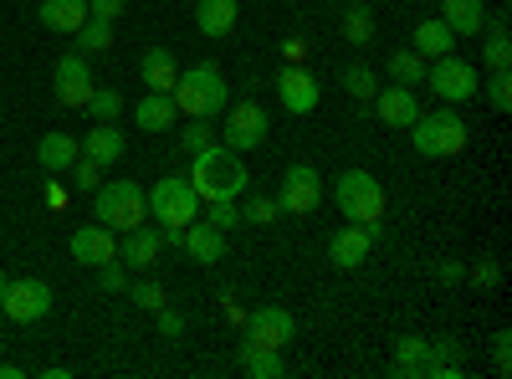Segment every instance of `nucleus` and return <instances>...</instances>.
I'll return each mask as SVG.
<instances>
[{
    "label": "nucleus",
    "instance_id": "nucleus-1",
    "mask_svg": "<svg viewBox=\"0 0 512 379\" xmlns=\"http://www.w3.org/2000/svg\"><path fill=\"white\" fill-rule=\"evenodd\" d=\"M190 185H195L200 200H236V195H246L251 175H246V164H241L236 149L210 144V149L195 154V175H190Z\"/></svg>",
    "mask_w": 512,
    "mask_h": 379
},
{
    "label": "nucleus",
    "instance_id": "nucleus-2",
    "mask_svg": "<svg viewBox=\"0 0 512 379\" xmlns=\"http://www.w3.org/2000/svg\"><path fill=\"white\" fill-rule=\"evenodd\" d=\"M169 98H175V108H185L190 118H216V113L226 108L231 88H226V77H221L216 62H200V67H190V72L175 77Z\"/></svg>",
    "mask_w": 512,
    "mask_h": 379
},
{
    "label": "nucleus",
    "instance_id": "nucleus-3",
    "mask_svg": "<svg viewBox=\"0 0 512 379\" xmlns=\"http://www.w3.org/2000/svg\"><path fill=\"white\" fill-rule=\"evenodd\" d=\"M410 144H415V154H425V159H451V154L466 149V123H461V113L446 103V108L420 113V118L410 123Z\"/></svg>",
    "mask_w": 512,
    "mask_h": 379
},
{
    "label": "nucleus",
    "instance_id": "nucleus-4",
    "mask_svg": "<svg viewBox=\"0 0 512 379\" xmlns=\"http://www.w3.org/2000/svg\"><path fill=\"white\" fill-rule=\"evenodd\" d=\"M93 210H98V221H103L108 231H123V236H128L134 226L149 221V195H144V185H134V180H108V185H98Z\"/></svg>",
    "mask_w": 512,
    "mask_h": 379
},
{
    "label": "nucleus",
    "instance_id": "nucleus-5",
    "mask_svg": "<svg viewBox=\"0 0 512 379\" xmlns=\"http://www.w3.org/2000/svg\"><path fill=\"white\" fill-rule=\"evenodd\" d=\"M333 200L344 210V221H354V226H369V221L384 216V190L369 170H344L333 185Z\"/></svg>",
    "mask_w": 512,
    "mask_h": 379
},
{
    "label": "nucleus",
    "instance_id": "nucleus-6",
    "mask_svg": "<svg viewBox=\"0 0 512 379\" xmlns=\"http://www.w3.org/2000/svg\"><path fill=\"white\" fill-rule=\"evenodd\" d=\"M149 210H154V221H159L164 231H185L190 221H200V195H195L190 180L164 175V180L154 185V195H149Z\"/></svg>",
    "mask_w": 512,
    "mask_h": 379
},
{
    "label": "nucleus",
    "instance_id": "nucleus-7",
    "mask_svg": "<svg viewBox=\"0 0 512 379\" xmlns=\"http://www.w3.org/2000/svg\"><path fill=\"white\" fill-rule=\"evenodd\" d=\"M425 82H431V93L441 98V103H466V98H477V88H482V77H477V67L472 62H461V57H431L425 62Z\"/></svg>",
    "mask_w": 512,
    "mask_h": 379
},
{
    "label": "nucleus",
    "instance_id": "nucleus-8",
    "mask_svg": "<svg viewBox=\"0 0 512 379\" xmlns=\"http://www.w3.org/2000/svg\"><path fill=\"white\" fill-rule=\"evenodd\" d=\"M0 313L16 318V323H41V318L52 313V287L36 282V277L6 282V292H0Z\"/></svg>",
    "mask_w": 512,
    "mask_h": 379
},
{
    "label": "nucleus",
    "instance_id": "nucleus-9",
    "mask_svg": "<svg viewBox=\"0 0 512 379\" xmlns=\"http://www.w3.org/2000/svg\"><path fill=\"white\" fill-rule=\"evenodd\" d=\"M323 200V180L313 164H292V170L282 175V190H277V205H282V216H313Z\"/></svg>",
    "mask_w": 512,
    "mask_h": 379
},
{
    "label": "nucleus",
    "instance_id": "nucleus-10",
    "mask_svg": "<svg viewBox=\"0 0 512 379\" xmlns=\"http://www.w3.org/2000/svg\"><path fill=\"white\" fill-rule=\"evenodd\" d=\"M267 134H272V118H267V108L262 103H236L231 113H226V149H236V154H246V149H256V144H267Z\"/></svg>",
    "mask_w": 512,
    "mask_h": 379
},
{
    "label": "nucleus",
    "instance_id": "nucleus-11",
    "mask_svg": "<svg viewBox=\"0 0 512 379\" xmlns=\"http://www.w3.org/2000/svg\"><path fill=\"white\" fill-rule=\"evenodd\" d=\"M241 328H246V344H256V349H287V344H292V333H297L292 313H287V308H277V303L246 313V323H241Z\"/></svg>",
    "mask_w": 512,
    "mask_h": 379
},
{
    "label": "nucleus",
    "instance_id": "nucleus-12",
    "mask_svg": "<svg viewBox=\"0 0 512 379\" xmlns=\"http://www.w3.org/2000/svg\"><path fill=\"white\" fill-rule=\"evenodd\" d=\"M52 88H57V103H67V108H88V98H93L88 57H62L57 72H52Z\"/></svg>",
    "mask_w": 512,
    "mask_h": 379
},
{
    "label": "nucleus",
    "instance_id": "nucleus-13",
    "mask_svg": "<svg viewBox=\"0 0 512 379\" xmlns=\"http://www.w3.org/2000/svg\"><path fill=\"white\" fill-rule=\"evenodd\" d=\"M277 98H282V108L287 113H297V118H303V113H313L318 108V77L313 72H303V67H282L277 72Z\"/></svg>",
    "mask_w": 512,
    "mask_h": 379
},
{
    "label": "nucleus",
    "instance_id": "nucleus-14",
    "mask_svg": "<svg viewBox=\"0 0 512 379\" xmlns=\"http://www.w3.org/2000/svg\"><path fill=\"white\" fill-rule=\"evenodd\" d=\"M113 257H118V241H113V231H108L103 221L77 226V231H72V262L103 267V262H113Z\"/></svg>",
    "mask_w": 512,
    "mask_h": 379
},
{
    "label": "nucleus",
    "instance_id": "nucleus-15",
    "mask_svg": "<svg viewBox=\"0 0 512 379\" xmlns=\"http://www.w3.org/2000/svg\"><path fill=\"white\" fill-rule=\"evenodd\" d=\"M369 103H374L379 123H390V129H410V123L420 118V98H415V93L405 88V82H395V88H384V93H374Z\"/></svg>",
    "mask_w": 512,
    "mask_h": 379
},
{
    "label": "nucleus",
    "instance_id": "nucleus-16",
    "mask_svg": "<svg viewBox=\"0 0 512 379\" xmlns=\"http://www.w3.org/2000/svg\"><path fill=\"white\" fill-rule=\"evenodd\" d=\"M180 246L190 251V257H195L200 267H216V262H226V231H216L210 221H190V226L180 231Z\"/></svg>",
    "mask_w": 512,
    "mask_h": 379
},
{
    "label": "nucleus",
    "instance_id": "nucleus-17",
    "mask_svg": "<svg viewBox=\"0 0 512 379\" xmlns=\"http://www.w3.org/2000/svg\"><path fill=\"white\" fill-rule=\"evenodd\" d=\"M77 159H82V139H72V134H62V129L41 134V144H36V164H41L47 175H62V170H72Z\"/></svg>",
    "mask_w": 512,
    "mask_h": 379
},
{
    "label": "nucleus",
    "instance_id": "nucleus-18",
    "mask_svg": "<svg viewBox=\"0 0 512 379\" xmlns=\"http://www.w3.org/2000/svg\"><path fill=\"white\" fill-rule=\"evenodd\" d=\"M164 257V231H154L149 221L144 226H134V231H128V241L118 246V262H128V267H154Z\"/></svg>",
    "mask_w": 512,
    "mask_h": 379
},
{
    "label": "nucleus",
    "instance_id": "nucleus-19",
    "mask_svg": "<svg viewBox=\"0 0 512 379\" xmlns=\"http://www.w3.org/2000/svg\"><path fill=\"white\" fill-rule=\"evenodd\" d=\"M236 16H241L236 0H195V31L210 36V41L231 36L236 31Z\"/></svg>",
    "mask_w": 512,
    "mask_h": 379
},
{
    "label": "nucleus",
    "instance_id": "nucleus-20",
    "mask_svg": "<svg viewBox=\"0 0 512 379\" xmlns=\"http://www.w3.org/2000/svg\"><path fill=\"white\" fill-rule=\"evenodd\" d=\"M369 231L364 226H344V231H333V241H328V262L333 267H344V272H354L364 257H369Z\"/></svg>",
    "mask_w": 512,
    "mask_h": 379
},
{
    "label": "nucleus",
    "instance_id": "nucleus-21",
    "mask_svg": "<svg viewBox=\"0 0 512 379\" xmlns=\"http://www.w3.org/2000/svg\"><path fill=\"white\" fill-rule=\"evenodd\" d=\"M93 11H88V0H41V6H36V21L41 26H47V31H77L82 21H88Z\"/></svg>",
    "mask_w": 512,
    "mask_h": 379
},
{
    "label": "nucleus",
    "instance_id": "nucleus-22",
    "mask_svg": "<svg viewBox=\"0 0 512 379\" xmlns=\"http://www.w3.org/2000/svg\"><path fill=\"white\" fill-rule=\"evenodd\" d=\"M139 77L149 82V93H169V88H175V77H180L175 52H169V47H149L144 62H139Z\"/></svg>",
    "mask_w": 512,
    "mask_h": 379
},
{
    "label": "nucleus",
    "instance_id": "nucleus-23",
    "mask_svg": "<svg viewBox=\"0 0 512 379\" xmlns=\"http://www.w3.org/2000/svg\"><path fill=\"white\" fill-rule=\"evenodd\" d=\"M441 21H446L456 36H482L487 6H482V0H441Z\"/></svg>",
    "mask_w": 512,
    "mask_h": 379
},
{
    "label": "nucleus",
    "instance_id": "nucleus-24",
    "mask_svg": "<svg viewBox=\"0 0 512 379\" xmlns=\"http://www.w3.org/2000/svg\"><path fill=\"white\" fill-rule=\"evenodd\" d=\"M175 98H169V93H149V98H139V108H134V123H139V129L144 134H164L169 129V123H175Z\"/></svg>",
    "mask_w": 512,
    "mask_h": 379
},
{
    "label": "nucleus",
    "instance_id": "nucleus-25",
    "mask_svg": "<svg viewBox=\"0 0 512 379\" xmlns=\"http://www.w3.org/2000/svg\"><path fill=\"white\" fill-rule=\"evenodd\" d=\"M482 62H487L492 72L512 67V41H507V11L487 16V41H482Z\"/></svg>",
    "mask_w": 512,
    "mask_h": 379
},
{
    "label": "nucleus",
    "instance_id": "nucleus-26",
    "mask_svg": "<svg viewBox=\"0 0 512 379\" xmlns=\"http://www.w3.org/2000/svg\"><path fill=\"white\" fill-rule=\"evenodd\" d=\"M236 364H241V374H251V379H282V374H287L282 349H256V344H241Z\"/></svg>",
    "mask_w": 512,
    "mask_h": 379
},
{
    "label": "nucleus",
    "instance_id": "nucleus-27",
    "mask_svg": "<svg viewBox=\"0 0 512 379\" xmlns=\"http://www.w3.org/2000/svg\"><path fill=\"white\" fill-rule=\"evenodd\" d=\"M82 154H88L93 164H103V170H108L113 159H123V134H118V123H98V129L82 139Z\"/></svg>",
    "mask_w": 512,
    "mask_h": 379
},
{
    "label": "nucleus",
    "instance_id": "nucleus-28",
    "mask_svg": "<svg viewBox=\"0 0 512 379\" xmlns=\"http://www.w3.org/2000/svg\"><path fill=\"white\" fill-rule=\"evenodd\" d=\"M415 52H420L425 62L456 52V31H451L446 21H420V26H415Z\"/></svg>",
    "mask_w": 512,
    "mask_h": 379
},
{
    "label": "nucleus",
    "instance_id": "nucleus-29",
    "mask_svg": "<svg viewBox=\"0 0 512 379\" xmlns=\"http://www.w3.org/2000/svg\"><path fill=\"white\" fill-rule=\"evenodd\" d=\"M431 359V339H420V333H405L395 339V374L400 379H420V364Z\"/></svg>",
    "mask_w": 512,
    "mask_h": 379
},
{
    "label": "nucleus",
    "instance_id": "nucleus-30",
    "mask_svg": "<svg viewBox=\"0 0 512 379\" xmlns=\"http://www.w3.org/2000/svg\"><path fill=\"white\" fill-rule=\"evenodd\" d=\"M72 41H77V52L82 57H98V52H108L113 47V21H103V16H88L77 31H72Z\"/></svg>",
    "mask_w": 512,
    "mask_h": 379
},
{
    "label": "nucleus",
    "instance_id": "nucleus-31",
    "mask_svg": "<svg viewBox=\"0 0 512 379\" xmlns=\"http://www.w3.org/2000/svg\"><path fill=\"white\" fill-rule=\"evenodd\" d=\"M390 77L395 82H405V88H415V82H425V57L410 47V52H395L390 57Z\"/></svg>",
    "mask_w": 512,
    "mask_h": 379
},
{
    "label": "nucleus",
    "instance_id": "nucleus-32",
    "mask_svg": "<svg viewBox=\"0 0 512 379\" xmlns=\"http://www.w3.org/2000/svg\"><path fill=\"white\" fill-rule=\"evenodd\" d=\"M88 113H93V123H118V113H123V93L118 88H93V98H88Z\"/></svg>",
    "mask_w": 512,
    "mask_h": 379
},
{
    "label": "nucleus",
    "instance_id": "nucleus-33",
    "mask_svg": "<svg viewBox=\"0 0 512 379\" xmlns=\"http://www.w3.org/2000/svg\"><path fill=\"white\" fill-rule=\"evenodd\" d=\"M344 36L354 41V47H364V41L374 36V16H369V6H349V11H344Z\"/></svg>",
    "mask_w": 512,
    "mask_h": 379
},
{
    "label": "nucleus",
    "instance_id": "nucleus-34",
    "mask_svg": "<svg viewBox=\"0 0 512 379\" xmlns=\"http://www.w3.org/2000/svg\"><path fill=\"white\" fill-rule=\"evenodd\" d=\"M344 93H349V98H359V103H369V98L379 93V82H374V72H369V67H349V72H344Z\"/></svg>",
    "mask_w": 512,
    "mask_h": 379
},
{
    "label": "nucleus",
    "instance_id": "nucleus-35",
    "mask_svg": "<svg viewBox=\"0 0 512 379\" xmlns=\"http://www.w3.org/2000/svg\"><path fill=\"white\" fill-rule=\"evenodd\" d=\"M277 216H282V205H277L272 195H256V200L241 210V221H251V226H272Z\"/></svg>",
    "mask_w": 512,
    "mask_h": 379
},
{
    "label": "nucleus",
    "instance_id": "nucleus-36",
    "mask_svg": "<svg viewBox=\"0 0 512 379\" xmlns=\"http://www.w3.org/2000/svg\"><path fill=\"white\" fill-rule=\"evenodd\" d=\"M482 98H487L497 113H507V108H512V77H507V67H502V72H492V82H487V93H482Z\"/></svg>",
    "mask_w": 512,
    "mask_h": 379
},
{
    "label": "nucleus",
    "instance_id": "nucleus-37",
    "mask_svg": "<svg viewBox=\"0 0 512 379\" xmlns=\"http://www.w3.org/2000/svg\"><path fill=\"white\" fill-rule=\"evenodd\" d=\"M216 231H236L241 226V210H236V200H210V216H205Z\"/></svg>",
    "mask_w": 512,
    "mask_h": 379
},
{
    "label": "nucleus",
    "instance_id": "nucleus-38",
    "mask_svg": "<svg viewBox=\"0 0 512 379\" xmlns=\"http://www.w3.org/2000/svg\"><path fill=\"white\" fill-rule=\"evenodd\" d=\"M72 185H77V190H98V185H103V164H93L88 154H82V159L72 164Z\"/></svg>",
    "mask_w": 512,
    "mask_h": 379
},
{
    "label": "nucleus",
    "instance_id": "nucleus-39",
    "mask_svg": "<svg viewBox=\"0 0 512 379\" xmlns=\"http://www.w3.org/2000/svg\"><path fill=\"white\" fill-rule=\"evenodd\" d=\"M128 292H134V303H139V308H149V313H159V308H164V287H159V282H134Z\"/></svg>",
    "mask_w": 512,
    "mask_h": 379
},
{
    "label": "nucleus",
    "instance_id": "nucleus-40",
    "mask_svg": "<svg viewBox=\"0 0 512 379\" xmlns=\"http://www.w3.org/2000/svg\"><path fill=\"white\" fill-rule=\"evenodd\" d=\"M190 154H200V149H210V144H216V134H210L205 129V118H190V129H185V139H180Z\"/></svg>",
    "mask_w": 512,
    "mask_h": 379
},
{
    "label": "nucleus",
    "instance_id": "nucleus-41",
    "mask_svg": "<svg viewBox=\"0 0 512 379\" xmlns=\"http://www.w3.org/2000/svg\"><path fill=\"white\" fill-rule=\"evenodd\" d=\"M98 287H103V292H128V277H123V267H118V257L98 267Z\"/></svg>",
    "mask_w": 512,
    "mask_h": 379
},
{
    "label": "nucleus",
    "instance_id": "nucleus-42",
    "mask_svg": "<svg viewBox=\"0 0 512 379\" xmlns=\"http://www.w3.org/2000/svg\"><path fill=\"white\" fill-rule=\"evenodd\" d=\"M492 364H497L502 379L512 374V333H497V339H492Z\"/></svg>",
    "mask_w": 512,
    "mask_h": 379
},
{
    "label": "nucleus",
    "instance_id": "nucleus-43",
    "mask_svg": "<svg viewBox=\"0 0 512 379\" xmlns=\"http://www.w3.org/2000/svg\"><path fill=\"white\" fill-rule=\"evenodd\" d=\"M461 354H466V349H461L456 339H436V344H431V359H436V364H461Z\"/></svg>",
    "mask_w": 512,
    "mask_h": 379
},
{
    "label": "nucleus",
    "instance_id": "nucleus-44",
    "mask_svg": "<svg viewBox=\"0 0 512 379\" xmlns=\"http://www.w3.org/2000/svg\"><path fill=\"white\" fill-rule=\"evenodd\" d=\"M497 277H502V267H497L492 257H482V262L472 267V282H477V287H497Z\"/></svg>",
    "mask_w": 512,
    "mask_h": 379
},
{
    "label": "nucleus",
    "instance_id": "nucleus-45",
    "mask_svg": "<svg viewBox=\"0 0 512 379\" xmlns=\"http://www.w3.org/2000/svg\"><path fill=\"white\" fill-rule=\"evenodd\" d=\"M159 333H164V339H180V333H185V318L169 313V308H159Z\"/></svg>",
    "mask_w": 512,
    "mask_h": 379
},
{
    "label": "nucleus",
    "instance_id": "nucleus-46",
    "mask_svg": "<svg viewBox=\"0 0 512 379\" xmlns=\"http://www.w3.org/2000/svg\"><path fill=\"white\" fill-rule=\"evenodd\" d=\"M123 6H128V0H88V11H93V16H103V21H118V16H123Z\"/></svg>",
    "mask_w": 512,
    "mask_h": 379
},
{
    "label": "nucleus",
    "instance_id": "nucleus-47",
    "mask_svg": "<svg viewBox=\"0 0 512 379\" xmlns=\"http://www.w3.org/2000/svg\"><path fill=\"white\" fill-rule=\"evenodd\" d=\"M436 277H441V282H461V277H466V267H461V262H441V267H436Z\"/></svg>",
    "mask_w": 512,
    "mask_h": 379
},
{
    "label": "nucleus",
    "instance_id": "nucleus-48",
    "mask_svg": "<svg viewBox=\"0 0 512 379\" xmlns=\"http://www.w3.org/2000/svg\"><path fill=\"white\" fill-rule=\"evenodd\" d=\"M221 303H226V318H231V323H246V313H241V303H236V292H221Z\"/></svg>",
    "mask_w": 512,
    "mask_h": 379
},
{
    "label": "nucleus",
    "instance_id": "nucleus-49",
    "mask_svg": "<svg viewBox=\"0 0 512 379\" xmlns=\"http://www.w3.org/2000/svg\"><path fill=\"white\" fill-rule=\"evenodd\" d=\"M21 374H26L21 364H0V379H21Z\"/></svg>",
    "mask_w": 512,
    "mask_h": 379
},
{
    "label": "nucleus",
    "instance_id": "nucleus-50",
    "mask_svg": "<svg viewBox=\"0 0 512 379\" xmlns=\"http://www.w3.org/2000/svg\"><path fill=\"white\" fill-rule=\"evenodd\" d=\"M6 282H11V277H6V272H0V292H6Z\"/></svg>",
    "mask_w": 512,
    "mask_h": 379
},
{
    "label": "nucleus",
    "instance_id": "nucleus-51",
    "mask_svg": "<svg viewBox=\"0 0 512 379\" xmlns=\"http://www.w3.org/2000/svg\"><path fill=\"white\" fill-rule=\"evenodd\" d=\"M0 323H6V313H0Z\"/></svg>",
    "mask_w": 512,
    "mask_h": 379
}]
</instances>
